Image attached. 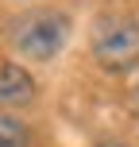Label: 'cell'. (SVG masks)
Masks as SVG:
<instances>
[{
	"label": "cell",
	"mask_w": 139,
	"mask_h": 147,
	"mask_svg": "<svg viewBox=\"0 0 139 147\" xmlns=\"http://www.w3.org/2000/svg\"><path fill=\"white\" fill-rule=\"evenodd\" d=\"M70 39V23L62 12H31L27 20L15 27V47H19L27 58L46 62L66 47Z\"/></svg>",
	"instance_id": "1"
},
{
	"label": "cell",
	"mask_w": 139,
	"mask_h": 147,
	"mask_svg": "<svg viewBox=\"0 0 139 147\" xmlns=\"http://www.w3.org/2000/svg\"><path fill=\"white\" fill-rule=\"evenodd\" d=\"M93 54L104 70H132L139 62V27L132 20H112L97 31Z\"/></svg>",
	"instance_id": "2"
},
{
	"label": "cell",
	"mask_w": 139,
	"mask_h": 147,
	"mask_svg": "<svg viewBox=\"0 0 139 147\" xmlns=\"http://www.w3.org/2000/svg\"><path fill=\"white\" fill-rule=\"evenodd\" d=\"M35 97V81L27 78L19 66H0V101L8 105H23Z\"/></svg>",
	"instance_id": "3"
},
{
	"label": "cell",
	"mask_w": 139,
	"mask_h": 147,
	"mask_svg": "<svg viewBox=\"0 0 139 147\" xmlns=\"http://www.w3.org/2000/svg\"><path fill=\"white\" fill-rule=\"evenodd\" d=\"M0 147H31L27 143V128L12 116H0Z\"/></svg>",
	"instance_id": "4"
},
{
	"label": "cell",
	"mask_w": 139,
	"mask_h": 147,
	"mask_svg": "<svg viewBox=\"0 0 139 147\" xmlns=\"http://www.w3.org/2000/svg\"><path fill=\"white\" fill-rule=\"evenodd\" d=\"M101 147H124V143H101Z\"/></svg>",
	"instance_id": "5"
}]
</instances>
